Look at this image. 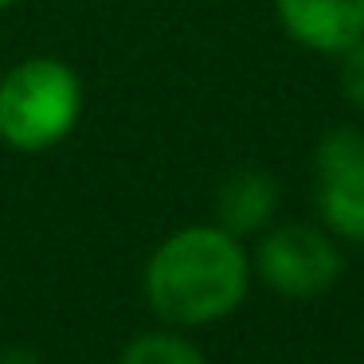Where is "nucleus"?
<instances>
[{"label":"nucleus","mask_w":364,"mask_h":364,"mask_svg":"<svg viewBox=\"0 0 364 364\" xmlns=\"http://www.w3.org/2000/svg\"><path fill=\"white\" fill-rule=\"evenodd\" d=\"M149 309L168 329H204L231 317L251 294V255L220 223L181 228L149 255L141 274Z\"/></svg>","instance_id":"1"},{"label":"nucleus","mask_w":364,"mask_h":364,"mask_svg":"<svg viewBox=\"0 0 364 364\" xmlns=\"http://www.w3.org/2000/svg\"><path fill=\"white\" fill-rule=\"evenodd\" d=\"M82 82L71 63L51 55L20 59L0 75V141L16 153H48L75 134Z\"/></svg>","instance_id":"2"},{"label":"nucleus","mask_w":364,"mask_h":364,"mask_svg":"<svg viewBox=\"0 0 364 364\" xmlns=\"http://www.w3.org/2000/svg\"><path fill=\"white\" fill-rule=\"evenodd\" d=\"M251 270L262 278V286L282 298H321L333 290L345 270L337 235L314 223H282L270 228L255 247Z\"/></svg>","instance_id":"3"},{"label":"nucleus","mask_w":364,"mask_h":364,"mask_svg":"<svg viewBox=\"0 0 364 364\" xmlns=\"http://www.w3.org/2000/svg\"><path fill=\"white\" fill-rule=\"evenodd\" d=\"M314 200L325 231L364 243V134L329 129L314 149Z\"/></svg>","instance_id":"4"},{"label":"nucleus","mask_w":364,"mask_h":364,"mask_svg":"<svg viewBox=\"0 0 364 364\" xmlns=\"http://www.w3.org/2000/svg\"><path fill=\"white\" fill-rule=\"evenodd\" d=\"M274 16L298 48L341 55L364 40V0H274Z\"/></svg>","instance_id":"5"},{"label":"nucleus","mask_w":364,"mask_h":364,"mask_svg":"<svg viewBox=\"0 0 364 364\" xmlns=\"http://www.w3.org/2000/svg\"><path fill=\"white\" fill-rule=\"evenodd\" d=\"M278 208V188L262 168H235L215 188V223L235 239L259 235L270 228Z\"/></svg>","instance_id":"6"},{"label":"nucleus","mask_w":364,"mask_h":364,"mask_svg":"<svg viewBox=\"0 0 364 364\" xmlns=\"http://www.w3.org/2000/svg\"><path fill=\"white\" fill-rule=\"evenodd\" d=\"M118 364H208V360L181 329H149L137 333L122 348Z\"/></svg>","instance_id":"7"},{"label":"nucleus","mask_w":364,"mask_h":364,"mask_svg":"<svg viewBox=\"0 0 364 364\" xmlns=\"http://www.w3.org/2000/svg\"><path fill=\"white\" fill-rule=\"evenodd\" d=\"M337 59H341V95L356 110H364V40L353 43L348 51H341Z\"/></svg>","instance_id":"8"},{"label":"nucleus","mask_w":364,"mask_h":364,"mask_svg":"<svg viewBox=\"0 0 364 364\" xmlns=\"http://www.w3.org/2000/svg\"><path fill=\"white\" fill-rule=\"evenodd\" d=\"M0 364H43V356L32 353L28 345H9L0 348Z\"/></svg>","instance_id":"9"},{"label":"nucleus","mask_w":364,"mask_h":364,"mask_svg":"<svg viewBox=\"0 0 364 364\" xmlns=\"http://www.w3.org/2000/svg\"><path fill=\"white\" fill-rule=\"evenodd\" d=\"M12 4H20V0H0V9H12Z\"/></svg>","instance_id":"10"}]
</instances>
